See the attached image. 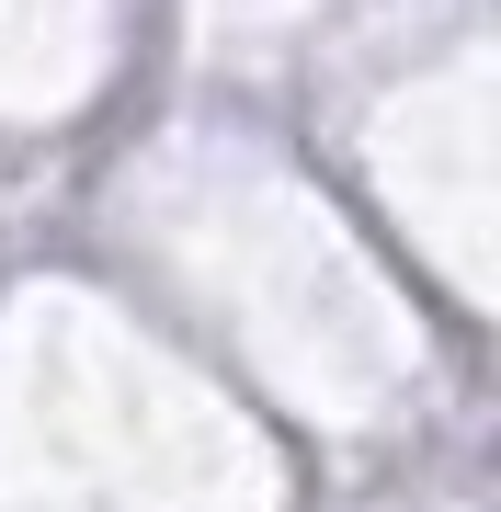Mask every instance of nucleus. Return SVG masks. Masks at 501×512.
Instances as JSON below:
<instances>
[]
</instances>
